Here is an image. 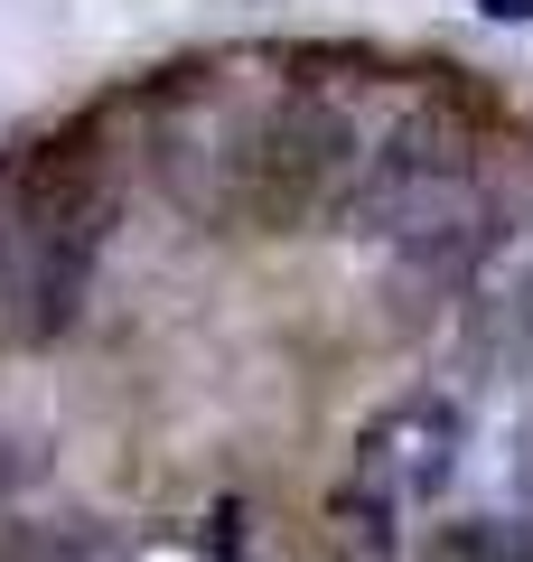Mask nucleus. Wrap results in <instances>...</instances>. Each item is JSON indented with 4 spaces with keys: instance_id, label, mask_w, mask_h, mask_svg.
I'll return each instance as SVG.
<instances>
[{
    "instance_id": "nucleus-2",
    "label": "nucleus",
    "mask_w": 533,
    "mask_h": 562,
    "mask_svg": "<svg viewBox=\"0 0 533 562\" xmlns=\"http://www.w3.org/2000/svg\"><path fill=\"white\" fill-rule=\"evenodd\" d=\"M487 20H533V0H477Z\"/></svg>"
},
{
    "instance_id": "nucleus-1",
    "label": "nucleus",
    "mask_w": 533,
    "mask_h": 562,
    "mask_svg": "<svg viewBox=\"0 0 533 562\" xmlns=\"http://www.w3.org/2000/svg\"><path fill=\"white\" fill-rule=\"evenodd\" d=\"M458 469V413L440 394H402L394 413L365 422V441L347 460V487H337V516H402V506L440 497Z\"/></svg>"
}]
</instances>
